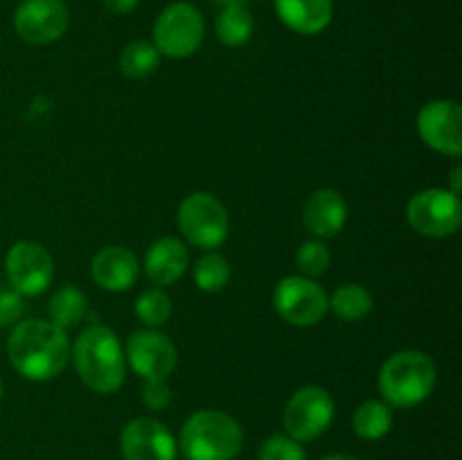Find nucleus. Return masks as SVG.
<instances>
[{
    "mask_svg": "<svg viewBox=\"0 0 462 460\" xmlns=\"http://www.w3.org/2000/svg\"><path fill=\"white\" fill-rule=\"evenodd\" d=\"M275 14L289 30L298 34H319L332 23V0H273Z\"/></svg>",
    "mask_w": 462,
    "mask_h": 460,
    "instance_id": "18",
    "label": "nucleus"
},
{
    "mask_svg": "<svg viewBox=\"0 0 462 460\" xmlns=\"http://www.w3.org/2000/svg\"><path fill=\"white\" fill-rule=\"evenodd\" d=\"M352 428L364 440H379L393 428V410L386 401L368 400L355 410Z\"/></svg>",
    "mask_w": 462,
    "mask_h": 460,
    "instance_id": "21",
    "label": "nucleus"
},
{
    "mask_svg": "<svg viewBox=\"0 0 462 460\" xmlns=\"http://www.w3.org/2000/svg\"><path fill=\"white\" fill-rule=\"evenodd\" d=\"M25 305H23V296L14 291L12 287H0V327H9L21 320Z\"/></svg>",
    "mask_w": 462,
    "mask_h": 460,
    "instance_id": "28",
    "label": "nucleus"
},
{
    "mask_svg": "<svg viewBox=\"0 0 462 460\" xmlns=\"http://www.w3.org/2000/svg\"><path fill=\"white\" fill-rule=\"evenodd\" d=\"M257 460H307L302 442L289 436H271L262 442Z\"/></svg>",
    "mask_w": 462,
    "mask_h": 460,
    "instance_id": "27",
    "label": "nucleus"
},
{
    "mask_svg": "<svg viewBox=\"0 0 462 460\" xmlns=\"http://www.w3.org/2000/svg\"><path fill=\"white\" fill-rule=\"evenodd\" d=\"M0 400H3V379H0Z\"/></svg>",
    "mask_w": 462,
    "mask_h": 460,
    "instance_id": "33",
    "label": "nucleus"
},
{
    "mask_svg": "<svg viewBox=\"0 0 462 460\" xmlns=\"http://www.w3.org/2000/svg\"><path fill=\"white\" fill-rule=\"evenodd\" d=\"M7 356L21 377L30 382H48L70 361V341L66 329L50 320H23L14 325L9 334Z\"/></svg>",
    "mask_w": 462,
    "mask_h": 460,
    "instance_id": "1",
    "label": "nucleus"
},
{
    "mask_svg": "<svg viewBox=\"0 0 462 460\" xmlns=\"http://www.w3.org/2000/svg\"><path fill=\"white\" fill-rule=\"evenodd\" d=\"M215 3L224 5V7H226V5H244V3H246V0H215Z\"/></svg>",
    "mask_w": 462,
    "mask_h": 460,
    "instance_id": "32",
    "label": "nucleus"
},
{
    "mask_svg": "<svg viewBox=\"0 0 462 460\" xmlns=\"http://www.w3.org/2000/svg\"><path fill=\"white\" fill-rule=\"evenodd\" d=\"M70 359L75 363L81 382L95 392L111 395L125 383L126 363L125 350L116 332L106 325H90L77 336L70 347Z\"/></svg>",
    "mask_w": 462,
    "mask_h": 460,
    "instance_id": "2",
    "label": "nucleus"
},
{
    "mask_svg": "<svg viewBox=\"0 0 462 460\" xmlns=\"http://www.w3.org/2000/svg\"><path fill=\"white\" fill-rule=\"evenodd\" d=\"M125 460H176V440L170 428L153 418H135L122 428Z\"/></svg>",
    "mask_w": 462,
    "mask_h": 460,
    "instance_id": "14",
    "label": "nucleus"
},
{
    "mask_svg": "<svg viewBox=\"0 0 462 460\" xmlns=\"http://www.w3.org/2000/svg\"><path fill=\"white\" fill-rule=\"evenodd\" d=\"M230 280V264L219 253H208L194 266V282L201 291L217 293L226 289Z\"/></svg>",
    "mask_w": 462,
    "mask_h": 460,
    "instance_id": "25",
    "label": "nucleus"
},
{
    "mask_svg": "<svg viewBox=\"0 0 462 460\" xmlns=\"http://www.w3.org/2000/svg\"><path fill=\"white\" fill-rule=\"evenodd\" d=\"M9 287L21 296H39L54 278L52 255L36 242H16L5 257Z\"/></svg>",
    "mask_w": 462,
    "mask_h": 460,
    "instance_id": "10",
    "label": "nucleus"
},
{
    "mask_svg": "<svg viewBox=\"0 0 462 460\" xmlns=\"http://www.w3.org/2000/svg\"><path fill=\"white\" fill-rule=\"evenodd\" d=\"M180 451L188 460H233L242 451L244 431L221 410H199L180 428Z\"/></svg>",
    "mask_w": 462,
    "mask_h": 460,
    "instance_id": "4",
    "label": "nucleus"
},
{
    "mask_svg": "<svg viewBox=\"0 0 462 460\" xmlns=\"http://www.w3.org/2000/svg\"><path fill=\"white\" fill-rule=\"evenodd\" d=\"M347 219V206L341 194L332 188L316 189L302 206V224L314 237L328 239L343 230Z\"/></svg>",
    "mask_w": 462,
    "mask_h": 460,
    "instance_id": "15",
    "label": "nucleus"
},
{
    "mask_svg": "<svg viewBox=\"0 0 462 460\" xmlns=\"http://www.w3.org/2000/svg\"><path fill=\"white\" fill-rule=\"evenodd\" d=\"M135 316L147 325L149 329H156L165 325L171 316V298L165 289L152 287L143 291L135 300Z\"/></svg>",
    "mask_w": 462,
    "mask_h": 460,
    "instance_id": "24",
    "label": "nucleus"
},
{
    "mask_svg": "<svg viewBox=\"0 0 462 460\" xmlns=\"http://www.w3.org/2000/svg\"><path fill=\"white\" fill-rule=\"evenodd\" d=\"M406 219L424 237H449L460 228L462 203L451 189H422L406 206Z\"/></svg>",
    "mask_w": 462,
    "mask_h": 460,
    "instance_id": "7",
    "label": "nucleus"
},
{
    "mask_svg": "<svg viewBox=\"0 0 462 460\" xmlns=\"http://www.w3.org/2000/svg\"><path fill=\"white\" fill-rule=\"evenodd\" d=\"M320 460H359V458H355V455L350 454H329V455H323Z\"/></svg>",
    "mask_w": 462,
    "mask_h": 460,
    "instance_id": "31",
    "label": "nucleus"
},
{
    "mask_svg": "<svg viewBox=\"0 0 462 460\" xmlns=\"http://www.w3.org/2000/svg\"><path fill=\"white\" fill-rule=\"evenodd\" d=\"M436 388V363L420 350H402L379 370V392L395 409H411L427 400Z\"/></svg>",
    "mask_w": 462,
    "mask_h": 460,
    "instance_id": "3",
    "label": "nucleus"
},
{
    "mask_svg": "<svg viewBox=\"0 0 462 460\" xmlns=\"http://www.w3.org/2000/svg\"><path fill=\"white\" fill-rule=\"evenodd\" d=\"M418 131L424 144L447 156L462 153V111L451 99H433L418 115Z\"/></svg>",
    "mask_w": 462,
    "mask_h": 460,
    "instance_id": "13",
    "label": "nucleus"
},
{
    "mask_svg": "<svg viewBox=\"0 0 462 460\" xmlns=\"http://www.w3.org/2000/svg\"><path fill=\"white\" fill-rule=\"evenodd\" d=\"M143 401H144V406L152 410L167 409L171 401V391H170V386H167L165 379H152V382H144Z\"/></svg>",
    "mask_w": 462,
    "mask_h": 460,
    "instance_id": "29",
    "label": "nucleus"
},
{
    "mask_svg": "<svg viewBox=\"0 0 462 460\" xmlns=\"http://www.w3.org/2000/svg\"><path fill=\"white\" fill-rule=\"evenodd\" d=\"M125 359L144 379H167L176 368L179 352L174 343L158 329H140L126 338Z\"/></svg>",
    "mask_w": 462,
    "mask_h": 460,
    "instance_id": "12",
    "label": "nucleus"
},
{
    "mask_svg": "<svg viewBox=\"0 0 462 460\" xmlns=\"http://www.w3.org/2000/svg\"><path fill=\"white\" fill-rule=\"evenodd\" d=\"M70 23L63 0H23L14 12V30L25 43L48 45L61 39Z\"/></svg>",
    "mask_w": 462,
    "mask_h": 460,
    "instance_id": "11",
    "label": "nucleus"
},
{
    "mask_svg": "<svg viewBox=\"0 0 462 460\" xmlns=\"http://www.w3.org/2000/svg\"><path fill=\"white\" fill-rule=\"evenodd\" d=\"M179 228L192 246L219 248L230 233L228 212L224 203L208 192H194L179 207Z\"/></svg>",
    "mask_w": 462,
    "mask_h": 460,
    "instance_id": "6",
    "label": "nucleus"
},
{
    "mask_svg": "<svg viewBox=\"0 0 462 460\" xmlns=\"http://www.w3.org/2000/svg\"><path fill=\"white\" fill-rule=\"evenodd\" d=\"M189 266V253L183 242L176 237H161L149 246L144 257V271L147 278L156 287H170L179 282Z\"/></svg>",
    "mask_w": 462,
    "mask_h": 460,
    "instance_id": "17",
    "label": "nucleus"
},
{
    "mask_svg": "<svg viewBox=\"0 0 462 460\" xmlns=\"http://www.w3.org/2000/svg\"><path fill=\"white\" fill-rule=\"evenodd\" d=\"M90 273L97 287L106 291L120 293L138 282L140 264L138 257L125 246H106L95 255Z\"/></svg>",
    "mask_w": 462,
    "mask_h": 460,
    "instance_id": "16",
    "label": "nucleus"
},
{
    "mask_svg": "<svg viewBox=\"0 0 462 460\" xmlns=\"http://www.w3.org/2000/svg\"><path fill=\"white\" fill-rule=\"evenodd\" d=\"M161 66V54L147 41H134L120 54V70L131 79H144Z\"/></svg>",
    "mask_w": 462,
    "mask_h": 460,
    "instance_id": "23",
    "label": "nucleus"
},
{
    "mask_svg": "<svg viewBox=\"0 0 462 460\" xmlns=\"http://www.w3.org/2000/svg\"><path fill=\"white\" fill-rule=\"evenodd\" d=\"M273 305L280 318L296 327L320 323L329 309V298L319 282L305 275H289L280 280L273 291Z\"/></svg>",
    "mask_w": 462,
    "mask_h": 460,
    "instance_id": "8",
    "label": "nucleus"
},
{
    "mask_svg": "<svg viewBox=\"0 0 462 460\" xmlns=\"http://www.w3.org/2000/svg\"><path fill=\"white\" fill-rule=\"evenodd\" d=\"M206 23L201 12L189 3H174L162 9L153 25V48L170 59L192 57L203 43Z\"/></svg>",
    "mask_w": 462,
    "mask_h": 460,
    "instance_id": "5",
    "label": "nucleus"
},
{
    "mask_svg": "<svg viewBox=\"0 0 462 460\" xmlns=\"http://www.w3.org/2000/svg\"><path fill=\"white\" fill-rule=\"evenodd\" d=\"M329 262H332V253H329V248L320 239H310L296 253L298 269L307 278H319V275H323L329 269Z\"/></svg>",
    "mask_w": 462,
    "mask_h": 460,
    "instance_id": "26",
    "label": "nucleus"
},
{
    "mask_svg": "<svg viewBox=\"0 0 462 460\" xmlns=\"http://www.w3.org/2000/svg\"><path fill=\"white\" fill-rule=\"evenodd\" d=\"M334 419V400L325 388L305 386L293 392L282 413L284 431L298 442L323 436Z\"/></svg>",
    "mask_w": 462,
    "mask_h": 460,
    "instance_id": "9",
    "label": "nucleus"
},
{
    "mask_svg": "<svg viewBox=\"0 0 462 460\" xmlns=\"http://www.w3.org/2000/svg\"><path fill=\"white\" fill-rule=\"evenodd\" d=\"M329 307H332L338 318L347 320V323H356V320H364L373 311V296L361 284H343L332 293Z\"/></svg>",
    "mask_w": 462,
    "mask_h": 460,
    "instance_id": "22",
    "label": "nucleus"
},
{
    "mask_svg": "<svg viewBox=\"0 0 462 460\" xmlns=\"http://www.w3.org/2000/svg\"><path fill=\"white\" fill-rule=\"evenodd\" d=\"M102 3L113 14H129L138 7L140 0H102Z\"/></svg>",
    "mask_w": 462,
    "mask_h": 460,
    "instance_id": "30",
    "label": "nucleus"
},
{
    "mask_svg": "<svg viewBox=\"0 0 462 460\" xmlns=\"http://www.w3.org/2000/svg\"><path fill=\"white\" fill-rule=\"evenodd\" d=\"M255 23L246 5H226L217 16V36L228 48H239L253 36Z\"/></svg>",
    "mask_w": 462,
    "mask_h": 460,
    "instance_id": "20",
    "label": "nucleus"
},
{
    "mask_svg": "<svg viewBox=\"0 0 462 460\" xmlns=\"http://www.w3.org/2000/svg\"><path fill=\"white\" fill-rule=\"evenodd\" d=\"M86 311H88V300L84 293L77 287H61L52 298H50V323H54L61 329L77 327L84 320Z\"/></svg>",
    "mask_w": 462,
    "mask_h": 460,
    "instance_id": "19",
    "label": "nucleus"
}]
</instances>
